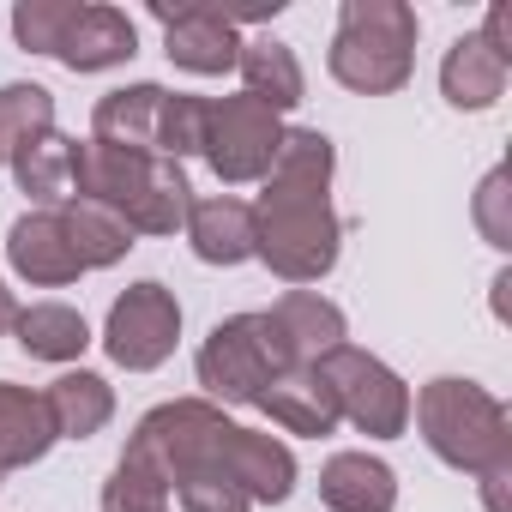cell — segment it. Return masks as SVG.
<instances>
[{
  "mask_svg": "<svg viewBox=\"0 0 512 512\" xmlns=\"http://www.w3.org/2000/svg\"><path fill=\"white\" fill-rule=\"evenodd\" d=\"M296 368L272 314H235V320H217L211 338L199 344V386L223 404H260V392Z\"/></svg>",
  "mask_w": 512,
  "mask_h": 512,
  "instance_id": "5",
  "label": "cell"
},
{
  "mask_svg": "<svg viewBox=\"0 0 512 512\" xmlns=\"http://www.w3.org/2000/svg\"><path fill=\"white\" fill-rule=\"evenodd\" d=\"M506 199H512V193H506V169H494V175L482 181V193H476V223H482V241H488V247H500V253L512 247V217H506Z\"/></svg>",
  "mask_w": 512,
  "mask_h": 512,
  "instance_id": "30",
  "label": "cell"
},
{
  "mask_svg": "<svg viewBox=\"0 0 512 512\" xmlns=\"http://www.w3.org/2000/svg\"><path fill=\"white\" fill-rule=\"evenodd\" d=\"M43 404H49V422H55V440H91V434H103L109 428V416H115V386L103 380V374H61L49 392H43Z\"/></svg>",
  "mask_w": 512,
  "mask_h": 512,
  "instance_id": "21",
  "label": "cell"
},
{
  "mask_svg": "<svg viewBox=\"0 0 512 512\" xmlns=\"http://www.w3.org/2000/svg\"><path fill=\"white\" fill-rule=\"evenodd\" d=\"M332 79L362 97H392L416 73V7L404 0H344L332 55Z\"/></svg>",
  "mask_w": 512,
  "mask_h": 512,
  "instance_id": "4",
  "label": "cell"
},
{
  "mask_svg": "<svg viewBox=\"0 0 512 512\" xmlns=\"http://www.w3.org/2000/svg\"><path fill=\"white\" fill-rule=\"evenodd\" d=\"M332 398H338V422H350L356 434L368 440H398L410 428V386L368 350L356 344H338L326 362H320Z\"/></svg>",
  "mask_w": 512,
  "mask_h": 512,
  "instance_id": "6",
  "label": "cell"
},
{
  "mask_svg": "<svg viewBox=\"0 0 512 512\" xmlns=\"http://www.w3.org/2000/svg\"><path fill=\"white\" fill-rule=\"evenodd\" d=\"M157 115H163V85H121L97 103L91 139L115 151H145L157 157Z\"/></svg>",
  "mask_w": 512,
  "mask_h": 512,
  "instance_id": "18",
  "label": "cell"
},
{
  "mask_svg": "<svg viewBox=\"0 0 512 512\" xmlns=\"http://www.w3.org/2000/svg\"><path fill=\"white\" fill-rule=\"evenodd\" d=\"M229 476L241 482V494L253 506H284L296 494V452L260 428H235V446H229Z\"/></svg>",
  "mask_w": 512,
  "mask_h": 512,
  "instance_id": "14",
  "label": "cell"
},
{
  "mask_svg": "<svg viewBox=\"0 0 512 512\" xmlns=\"http://www.w3.org/2000/svg\"><path fill=\"white\" fill-rule=\"evenodd\" d=\"M73 199H97L121 211L133 235H175L187 229V211H193V187L181 163L115 151L97 139H73Z\"/></svg>",
  "mask_w": 512,
  "mask_h": 512,
  "instance_id": "2",
  "label": "cell"
},
{
  "mask_svg": "<svg viewBox=\"0 0 512 512\" xmlns=\"http://www.w3.org/2000/svg\"><path fill=\"white\" fill-rule=\"evenodd\" d=\"M175 500H181V512H253V500L223 470H205V476L175 482Z\"/></svg>",
  "mask_w": 512,
  "mask_h": 512,
  "instance_id": "29",
  "label": "cell"
},
{
  "mask_svg": "<svg viewBox=\"0 0 512 512\" xmlns=\"http://www.w3.org/2000/svg\"><path fill=\"white\" fill-rule=\"evenodd\" d=\"M13 332H19V350H25V356H37V362H79V356H85V344H91L85 314H79V308H67V302L19 308Z\"/></svg>",
  "mask_w": 512,
  "mask_h": 512,
  "instance_id": "23",
  "label": "cell"
},
{
  "mask_svg": "<svg viewBox=\"0 0 512 512\" xmlns=\"http://www.w3.org/2000/svg\"><path fill=\"white\" fill-rule=\"evenodd\" d=\"M169 500H175V488H169L163 464H157L145 446L127 440L121 464H115L109 482H103V512H169Z\"/></svg>",
  "mask_w": 512,
  "mask_h": 512,
  "instance_id": "25",
  "label": "cell"
},
{
  "mask_svg": "<svg viewBox=\"0 0 512 512\" xmlns=\"http://www.w3.org/2000/svg\"><path fill=\"white\" fill-rule=\"evenodd\" d=\"M13 181L19 193H31L43 211H61L73 199V139L67 133H43L13 157Z\"/></svg>",
  "mask_w": 512,
  "mask_h": 512,
  "instance_id": "24",
  "label": "cell"
},
{
  "mask_svg": "<svg viewBox=\"0 0 512 512\" xmlns=\"http://www.w3.org/2000/svg\"><path fill=\"white\" fill-rule=\"evenodd\" d=\"M73 13H79V0H19V7H13V37H19V49L55 55V43H61V31L73 25Z\"/></svg>",
  "mask_w": 512,
  "mask_h": 512,
  "instance_id": "28",
  "label": "cell"
},
{
  "mask_svg": "<svg viewBox=\"0 0 512 512\" xmlns=\"http://www.w3.org/2000/svg\"><path fill=\"white\" fill-rule=\"evenodd\" d=\"M55 446V422L43 392L0 380V470H25Z\"/></svg>",
  "mask_w": 512,
  "mask_h": 512,
  "instance_id": "20",
  "label": "cell"
},
{
  "mask_svg": "<svg viewBox=\"0 0 512 512\" xmlns=\"http://www.w3.org/2000/svg\"><path fill=\"white\" fill-rule=\"evenodd\" d=\"M157 157H169V163L205 157V97L163 91V115H157Z\"/></svg>",
  "mask_w": 512,
  "mask_h": 512,
  "instance_id": "27",
  "label": "cell"
},
{
  "mask_svg": "<svg viewBox=\"0 0 512 512\" xmlns=\"http://www.w3.org/2000/svg\"><path fill=\"white\" fill-rule=\"evenodd\" d=\"M7 260L25 284H43V290H61L73 278H85L79 253L67 241V223L61 211H25L13 229H7Z\"/></svg>",
  "mask_w": 512,
  "mask_h": 512,
  "instance_id": "10",
  "label": "cell"
},
{
  "mask_svg": "<svg viewBox=\"0 0 512 512\" xmlns=\"http://www.w3.org/2000/svg\"><path fill=\"white\" fill-rule=\"evenodd\" d=\"M61 223H67V241L79 253V266L85 272H103L115 260H127V247H133V229L121 211L97 205V199H67L61 205Z\"/></svg>",
  "mask_w": 512,
  "mask_h": 512,
  "instance_id": "22",
  "label": "cell"
},
{
  "mask_svg": "<svg viewBox=\"0 0 512 512\" xmlns=\"http://www.w3.org/2000/svg\"><path fill=\"white\" fill-rule=\"evenodd\" d=\"M320 500L332 512H392L398 476H392V464H380L368 452H332L320 470Z\"/></svg>",
  "mask_w": 512,
  "mask_h": 512,
  "instance_id": "17",
  "label": "cell"
},
{
  "mask_svg": "<svg viewBox=\"0 0 512 512\" xmlns=\"http://www.w3.org/2000/svg\"><path fill=\"white\" fill-rule=\"evenodd\" d=\"M133 55H139V31L121 7H79L73 25L55 43V61L73 67V73H103V67L133 61Z\"/></svg>",
  "mask_w": 512,
  "mask_h": 512,
  "instance_id": "11",
  "label": "cell"
},
{
  "mask_svg": "<svg viewBox=\"0 0 512 512\" xmlns=\"http://www.w3.org/2000/svg\"><path fill=\"white\" fill-rule=\"evenodd\" d=\"M278 139H284V121L272 109H260L253 97L205 103V163L217 169L223 187L266 181V169L278 157Z\"/></svg>",
  "mask_w": 512,
  "mask_h": 512,
  "instance_id": "7",
  "label": "cell"
},
{
  "mask_svg": "<svg viewBox=\"0 0 512 512\" xmlns=\"http://www.w3.org/2000/svg\"><path fill=\"white\" fill-rule=\"evenodd\" d=\"M13 320H19V302H13L7 284H0V332H13Z\"/></svg>",
  "mask_w": 512,
  "mask_h": 512,
  "instance_id": "31",
  "label": "cell"
},
{
  "mask_svg": "<svg viewBox=\"0 0 512 512\" xmlns=\"http://www.w3.org/2000/svg\"><path fill=\"white\" fill-rule=\"evenodd\" d=\"M506 79H512V61H500L476 31L458 37L440 61V91L452 109H494L506 97Z\"/></svg>",
  "mask_w": 512,
  "mask_h": 512,
  "instance_id": "16",
  "label": "cell"
},
{
  "mask_svg": "<svg viewBox=\"0 0 512 512\" xmlns=\"http://www.w3.org/2000/svg\"><path fill=\"white\" fill-rule=\"evenodd\" d=\"M157 19H163V49H169V61H175L181 73L217 79V73L235 67L241 31H235V19H229L223 7H175V13L157 7Z\"/></svg>",
  "mask_w": 512,
  "mask_h": 512,
  "instance_id": "9",
  "label": "cell"
},
{
  "mask_svg": "<svg viewBox=\"0 0 512 512\" xmlns=\"http://www.w3.org/2000/svg\"><path fill=\"white\" fill-rule=\"evenodd\" d=\"M235 67H241V97H253L260 109H272V115H284V109H296L302 103V61H296V49L290 43H278V37H253V43H241V55H235Z\"/></svg>",
  "mask_w": 512,
  "mask_h": 512,
  "instance_id": "19",
  "label": "cell"
},
{
  "mask_svg": "<svg viewBox=\"0 0 512 512\" xmlns=\"http://www.w3.org/2000/svg\"><path fill=\"white\" fill-rule=\"evenodd\" d=\"M332 169L338 151L320 127H284L253 205V260H266L284 284H320L338 266L344 223L332 211Z\"/></svg>",
  "mask_w": 512,
  "mask_h": 512,
  "instance_id": "1",
  "label": "cell"
},
{
  "mask_svg": "<svg viewBox=\"0 0 512 512\" xmlns=\"http://www.w3.org/2000/svg\"><path fill=\"white\" fill-rule=\"evenodd\" d=\"M187 241H193V253H199L205 266H241V260H253V205L235 199V193L193 199Z\"/></svg>",
  "mask_w": 512,
  "mask_h": 512,
  "instance_id": "15",
  "label": "cell"
},
{
  "mask_svg": "<svg viewBox=\"0 0 512 512\" xmlns=\"http://www.w3.org/2000/svg\"><path fill=\"white\" fill-rule=\"evenodd\" d=\"M175 338H181V302L175 290H163L157 278H139L127 296H115L109 308V326H103V350L115 368L127 374H151L175 356Z\"/></svg>",
  "mask_w": 512,
  "mask_h": 512,
  "instance_id": "8",
  "label": "cell"
},
{
  "mask_svg": "<svg viewBox=\"0 0 512 512\" xmlns=\"http://www.w3.org/2000/svg\"><path fill=\"white\" fill-rule=\"evenodd\" d=\"M266 314H272V326H278V338H284V350H290L296 368H320L344 344V308L326 302V296H314V290H290Z\"/></svg>",
  "mask_w": 512,
  "mask_h": 512,
  "instance_id": "12",
  "label": "cell"
},
{
  "mask_svg": "<svg viewBox=\"0 0 512 512\" xmlns=\"http://www.w3.org/2000/svg\"><path fill=\"white\" fill-rule=\"evenodd\" d=\"M260 410L284 428V434H308V440H326L338 428V398L326 386L320 368H284L266 392H260Z\"/></svg>",
  "mask_w": 512,
  "mask_h": 512,
  "instance_id": "13",
  "label": "cell"
},
{
  "mask_svg": "<svg viewBox=\"0 0 512 512\" xmlns=\"http://www.w3.org/2000/svg\"><path fill=\"white\" fill-rule=\"evenodd\" d=\"M416 428H422L428 452L452 470H470V476L512 470V416L476 380H458V374L428 380L416 392Z\"/></svg>",
  "mask_w": 512,
  "mask_h": 512,
  "instance_id": "3",
  "label": "cell"
},
{
  "mask_svg": "<svg viewBox=\"0 0 512 512\" xmlns=\"http://www.w3.org/2000/svg\"><path fill=\"white\" fill-rule=\"evenodd\" d=\"M43 133H55V97L43 85H0V157L13 163Z\"/></svg>",
  "mask_w": 512,
  "mask_h": 512,
  "instance_id": "26",
  "label": "cell"
}]
</instances>
